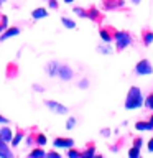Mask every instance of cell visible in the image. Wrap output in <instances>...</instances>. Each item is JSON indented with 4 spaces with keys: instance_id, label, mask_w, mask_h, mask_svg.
I'll use <instances>...</instances> for the list:
<instances>
[{
    "instance_id": "cell-1",
    "label": "cell",
    "mask_w": 153,
    "mask_h": 158,
    "mask_svg": "<svg viewBox=\"0 0 153 158\" xmlns=\"http://www.w3.org/2000/svg\"><path fill=\"white\" fill-rule=\"evenodd\" d=\"M143 106V94L142 89L138 86H132L127 92L125 97V109L127 110H135V109H140Z\"/></svg>"
},
{
    "instance_id": "cell-2",
    "label": "cell",
    "mask_w": 153,
    "mask_h": 158,
    "mask_svg": "<svg viewBox=\"0 0 153 158\" xmlns=\"http://www.w3.org/2000/svg\"><path fill=\"white\" fill-rule=\"evenodd\" d=\"M114 41H115V49L117 51H123L125 48H128L132 44V35L127 31V30H120V31H115V38H114Z\"/></svg>"
},
{
    "instance_id": "cell-3",
    "label": "cell",
    "mask_w": 153,
    "mask_h": 158,
    "mask_svg": "<svg viewBox=\"0 0 153 158\" xmlns=\"http://www.w3.org/2000/svg\"><path fill=\"white\" fill-rule=\"evenodd\" d=\"M135 74L137 76H150L153 74V66L148 59H140L135 64Z\"/></svg>"
},
{
    "instance_id": "cell-4",
    "label": "cell",
    "mask_w": 153,
    "mask_h": 158,
    "mask_svg": "<svg viewBox=\"0 0 153 158\" xmlns=\"http://www.w3.org/2000/svg\"><path fill=\"white\" fill-rule=\"evenodd\" d=\"M44 106H46L49 110H53V112H56L59 114V115H66V114L69 112V109L66 106H63L61 102H58V101H44Z\"/></svg>"
},
{
    "instance_id": "cell-5",
    "label": "cell",
    "mask_w": 153,
    "mask_h": 158,
    "mask_svg": "<svg viewBox=\"0 0 153 158\" xmlns=\"http://www.w3.org/2000/svg\"><path fill=\"white\" fill-rule=\"evenodd\" d=\"M125 7V0H102V8L105 12H114V10H122Z\"/></svg>"
},
{
    "instance_id": "cell-6",
    "label": "cell",
    "mask_w": 153,
    "mask_h": 158,
    "mask_svg": "<svg viewBox=\"0 0 153 158\" xmlns=\"http://www.w3.org/2000/svg\"><path fill=\"white\" fill-rule=\"evenodd\" d=\"M115 31L117 30L114 27H101L99 35H101V40L104 43H110V41H114V38H115Z\"/></svg>"
},
{
    "instance_id": "cell-7",
    "label": "cell",
    "mask_w": 153,
    "mask_h": 158,
    "mask_svg": "<svg viewBox=\"0 0 153 158\" xmlns=\"http://www.w3.org/2000/svg\"><path fill=\"white\" fill-rule=\"evenodd\" d=\"M56 76L61 79V81H71L72 76H74V71H72L71 66H68V64H59Z\"/></svg>"
},
{
    "instance_id": "cell-8",
    "label": "cell",
    "mask_w": 153,
    "mask_h": 158,
    "mask_svg": "<svg viewBox=\"0 0 153 158\" xmlns=\"http://www.w3.org/2000/svg\"><path fill=\"white\" fill-rule=\"evenodd\" d=\"M86 12H87L86 18L92 20V22H94V23H97V25H101V23H102V20H104V13H101V12H99V10H97L96 7L86 8Z\"/></svg>"
},
{
    "instance_id": "cell-9",
    "label": "cell",
    "mask_w": 153,
    "mask_h": 158,
    "mask_svg": "<svg viewBox=\"0 0 153 158\" xmlns=\"http://www.w3.org/2000/svg\"><path fill=\"white\" fill-rule=\"evenodd\" d=\"M74 145V140L69 137H56L53 140V147L54 148H69Z\"/></svg>"
},
{
    "instance_id": "cell-10",
    "label": "cell",
    "mask_w": 153,
    "mask_h": 158,
    "mask_svg": "<svg viewBox=\"0 0 153 158\" xmlns=\"http://www.w3.org/2000/svg\"><path fill=\"white\" fill-rule=\"evenodd\" d=\"M17 35H20V28L18 27H7L2 33H0V41H5V40L13 38V36H17Z\"/></svg>"
},
{
    "instance_id": "cell-11",
    "label": "cell",
    "mask_w": 153,
    "mask_h": 158,
    "mask_svg": "<svg viewBox=\"0 0 153 158\" xmlns=\"http://www.w3.org/2000/svg\"><path fill=\"white\" fill-rule=\"evenodd\" d=\"M0 158H13V152L10 145H7V142H3L0 138Z\"/></svg>"
},
{
    "instance_id": "cell-12",
    "label": "cell",
    "mask_w": 153,
    "mask_h": 158,
    "mask_svg": "<svg viewBox=\"0 0 153 158\" xmlns=\"http://www.w3.org/2000/svg\"><path fill=\"white\" fill-rule=\"evenodd\" d=\"M12 137H13V130H12V128L7 127V125L0 127V138H2L3 142L10 143V140H12Z\"/></svg>"
},
{
    "instance_id": "cell-13",
    "label": "cell",
    "mask_w": 153,
    "mask_h": 158,
    "mask_svg": "<svg viewBox=\"0 0 153 158\" xmlns=\"http://www.w3.org/2000/svg\"><path fill=\"white\" fill-rule=\"evenodd\" d=\"M23 138H25V132L22 130V128H18V130L13 133L12 140H10V147H13V148H15V147H18V145H20V142H22Z\"/></svg>"
},
{
    "instance_id": "cell-14",
    "label": "cell",
    "mask_w": 153,
    "mask_h": 158,
    "mask_svg": "<svg viewBox=\"0 0 153 158\" xmlns=\"http://www.w3.org/2000/svg\"><path fill=\"white\" fill-rule=\"evenodd\" d=\"M58 68H59V63L58 61H49L46 64V74L49 77H54L58 74Z\"/></svg>"
},
{
    "instance_id": "cell-15",
    "label": "cell",
    "mask_w": 153,
    "mask_h": 158,
    "mask_svg": "<svg viewBox=\"0 0 153 158\" xmlns=\"http://www.w3.org/2000/svg\"><path fill=\"white\" fill-rule=\"evenodd\" d=\"M46 17H48V10L43 8V7H38V8H35L31 12V18L33 20H41V18H46Z\"/></svg>"
},
{
    "instance_id": "cell-16",
    "label": "cell",
    "mask_w": 153,
    "mask_h": 158,
    "mask_svg": "<svg viewBox=\"0 0 153 158\" xmlns=\"http://www.w3.org/2000/svg\"><path fill=\"white\" fill-rule=\"evenodd\" d=\"M135 128H137L138 132H145V130L153 132V123H150L148 120H138L135 123Z\"/></svg>"
},
{
    "instance_id": "cell-17",
    "label": "cell",
    "mask_w": 153,
    "mask_h": 158,
    "mask_svg": "<svg viewBox=\"0 0 153 158\" xmlns=\"http://www.w3.org/2000/svg\"><path fill=\"white\" fill-rule=\"evenodd\" d=\"M142 41H143L145 46L153 44V31H151V30H143V31H142Z\"/></svg>"
},
{
    "instance_id": "cell-18",
    "label": "cell",
    "mask_w": 153,
    "mask_h": 158,
    "mask_svg": "<svg viewBox=\"0 0 153 158\" xmlns=\"http://www.w3.org/2000/svg\"><path fill=\"white\" fill-rule=\"evenodd\" d=\"M46 142H48V138H46L44 133L35 132V145H36V147H44V145H46Z\"/></svg>"
},
{
    "instance_id": "cell-19",
    "label": "cell",
    "mask_w": 153,
    "mask_h": 158,
    "mask_svg": "<svg viewBox=\"0 0 153 158\" xmlns=\"http://www.w3.org/2000/svg\"><path fill=\"white\" fill-rule=\"evenodd\" d=\"M81 156L82 158H94L96 156V147H94V143H89L86 150L81 152Z\"/></svg>"
},
{
    "instance_id": "cell-20",
    "label": "cell",
    "mask_w": 153,
    "mask_h": 158,
    "mask_svg": "<svg viewBox=\"0 0 153 158\" xmlns=\"http://www.w3.org/2000/svg\"><path fill=\"white\" fill-rule=\"evenodd\" d=\"M28 155H30V158H44L46 156V152L43 150V147H36V148H33Z\"/></svg>"
},
{
    "instance_id": "cell-21",
    "label": "cell",
    "mask_w": 153,
    "mask_h": 158,
    "mask_svg": "<svg viewBox=\"0 0 153 158\" xmlns=\"http://www.w3.org/2000/svg\"><path fill=\"white\" fill-rule=\"evenodd\" d=\"M61 23H63L68 30H74V28H76V22H74V20H71V18H68V17H63V18H61Z\"/></svg>"
},
{
    "instance_id": "cell-22",
    "label": "cell",
    "mask_w": 153,
    "mask_h": 158,
    "mask_svg": "<svg viewBox=\"0 0 153 158\" xmlns=\"http://www.w3.org/2000/svg\"><path fill=\"white\" fill-rule=\"evenodd\" d=\"M143 104H145L147 109H150V110H153V91L148 94V96L143 99Z\"/></svg>"
},
{
    "instance_id": "cell-23",
    "label": "cell",
    "mask_w": 153,
    "mask_h": 158,
    "mask_svg": "<svg viewBox=\"0 0 153 158\" xmlns=\"http://www.w3.org/2000/svg\"><path fill=\"white\" fill-rule=\"evenodd\" d=\"M97 51L102 53V54H110L112 53V48L109 46V43H104V44H101V46H97Z\"/></svg>"
},
{
    "instance_id": "cell-24",
    "label": "cell",
    "mask_w": 153,
    "mask_h": 158,
    "mask_svg": "<svg viewBox=\"0 0 153 158\" xmlns=\"http://www.w3.org/2000/svg\"><path fill=\"white\" fill-rule=\"evenodd\" d=\"M7 27H8V18H7V15L0 13V33H2Z\"/></svg>"
},
{
    "instance_id": "cell-25",
    "label": "cell",
    "mask_w": 153,
    "mask_h": 158,
    "mask_svg": "<svg viewBox=\"0 0 153 158\" xmlns=\"http://www.w3.org/2000/svg\"><path fill=\"white\" fill-rule=\"evenodd\" d=\"M66 155L69 156V158H81V152L79 150H76V148H72V147H69L68 148V153Z\"/></svg>"
},
{
    "instance_id": "cell-26",
    "label": "cell",
    "mask_w": 153,
    "mask_h": 158,
    "mask_svg": "<svg viewBox=\"0 0 153 158\" xmlns=\"http://www.w3.org/2000/svg\"><path fill=\"white\" fill-rule=\"evenodd\" d=\"M72 12L76 13L79 18H86V15H87L86 8H82V7H74V10H72Z\"/></svg>"
},
{
    "instance_id": "cell-27",
    "label": "cell",
    "mask_w": 153,
    "mask_h": 158,
    "mask_svg": "<svg viewBox=\"0 0 153 158\" xmlns=\"http://www.w3.org/2000/svg\"><path fill=\"white\" fill-rule=\"evenodd\" d=\"M140 150L142 148H138V147H132L130 150H128V156L130 158H138L140 156Z\"/></svg>"
},
{
    "instance_id": "cell-28",
    "label": "cell",
    "mask_w": 153,
    "mask_h": 158,
    "mask_svg": "<svg viewBox=\"0 0 153 158\" xmlns=\"http://www.w3.org/2000/svg\"><path fill=\"white\" fill-rule=\"evenodd\" d=\"M74 127H76V117H69L66 120V128L68 130H72Z\"/></svg>"
},
{
    "instance_id": "cell-29",
    "label": "cell",
    "mask_w": 153,
    "mask_h": 158,
    "mask_svg": "<svg viewBox=\"0 0 153 158\" xmlns=\"http://www.w3.org/2000/svg\"><path fill=\"white\" fill-rule=\"evenodd\" d=\"M77 87H79V89H87V87H89V79H87V77L81 79V81L77 82Z\"/></svg>"
},
{
    "instance_id": "cell-30",
    "label": "cell",
    "mask_w": 153,
    "mask_h": 158,
    "mask_svg": "<svg viewBox=\"0 0 153 158\" xmlns=\"http://www.w3.org/2000/svg\"><path fill=\"white\" fill-rule=\"evenodd\" d=\"M133 147L142 148V147H143V138H142V137H135V138H133Z\"/></svg>"
},
{
    "instance_id": "cell-31",
    "label": "cell",
    "mask_w": 153,
    "mask_h": 158,
    "mask_svg": "<svg viewBox=\"0 0 153 158\" xmlns=\"http://www.w3.org/2000/svg\"><path fill=\"white\" fill-rule=\"evenodd\" d=\"M48 7L53 8V10H58V7H59L58 0H48Z\"/></svg>"
},
{
    "instance_id": "cell-32",
    "label": "cell",
    "mask_w": 153,
    "mask_h": 158,
    "mask_svg": "<svg viewBox=\"0 0 153 158\" xmlns=\"http://www.w3.org/2000/svg\"><path fill=\"white\" fill-rule=\"evenodd\" d=\"M27 143H28V145H35V133H30V135H28Z\"/></svg>"
},
{
    "instance_id": "cell-33",
    "label": "cell",
    "mask_w": 153,
    "mask_h": 158,
    "mask_svg": "<svg viewBox=\"0 0 153 158\" xmlns=\"http://www.w3.org/2000/svg\"><path fill=\"white\" fill-rule=\"evenodd\" d=\"M46 156H49V158H59V153H58V152H54V150H51V152H48V153H46Z\"/></svg>"
},
{
    "instance_id": "cell-34",
    "label": "cell",
    "mask_w": 153,
    "mask_h": 158,
    "mask_svg": "<svg viewBox=\"0 0 153 158\" xmlns=\"http://www.w3.org/2000/svg\"><path fill=\"white\" fill-rule=\"evenodd\" d=\"M33 91L35 92H43L44 89H43V86H39V84H33Z\"/></svg>"
},
{
    "instance_id": "cell-35",
    "label": "cell",
    "mask_w": 153,
    "mask_h": 158,
    "mask_svg": "<svg viewBox=\"0 0 153 158\" xmlns=\"http://www.w3.org/2000/svg\"><path fill=\"white\" fill-rule=\"evenodd\" d=\"M10 120H8V118L7 117H5V115H2V114H0V123H2V125H7V123H8Z\"/></svg>"
},
{
    "instance_id": "cell-36",
    "label": "cell",
    "mask_w": 153,
    "mask_h": 158,
    "mask_svg": "<svg viewBox=\"0 0 153 158\" xmlns=\"http://www.w3.org/2000/svg\"><path fill=\"white\" fill-rule=\"evenodd\" d=\"M147 148H148V152L150 153H153V137L148 140V145H147Z\"/></svg>"
},
{
    "instance_id": "cell-37",
    "label": "cell",
    "mask_w": 153,
    "mask_h": 158,
    "mask_svg": "<svg viewBox=\"0 0 153 158\" xmlns=\"http://www.w3.org/2000/svg\"><path fill=\"white\" fill-rule=\"evenodd\" d=\"M101 135L107 138L109 135H110V130H109V128H102V130H101Z\"/></svg>"
},
{
    "instance_id": "cell-38",
    "label": "cell",
    "mask_w": 153,
    "mask_h": 158,
    "mask_svg": "<svg viewBox=\"0 0 153 158\" xmlns=\"http://www.w3.org/2000/svg\"><path fill=\"white\" fill-rule=\"evenodd\" d=\"M140 2H142V0H132V3H133V5H138Z\"/></svg>"
},
{
    "instance_id": "cell-39",
    "label": "cell",
    "mask_w": 153,
    "mask_h": 158,
    "mask_svg": "<svg viewBox=\"0 0 153 158\" xmlns=\"http://www.w3.org/2000/svg\"><path fill=\"white\" fill-rule=\"evenodd\" d=\"M148 122H150V123H153V114H151L150 117H148Z\"/></svg>"
},
{
    "instance_id": "cell-40",
    "label": "cell",
    "mask_w": 153,
    "mask_h": 158,
    "mask_svg": "<svg viewBox=\"0 0 153 158\" xmlns=\"http://www.w3.org/2000/svg\"><path fill=\"white\" fill-rule=\"evenodd\" d=\"M63 2H64V3H72L74 0H63Z\"/></svg>"
},
{
    "instance_id": "cell-41",
    "label": "cell",
    "mask_w": 153,
    "mask_h": 158,
    "mask_svg": "<svg viewBox=\"0 0 153 158\" xmlns=\"http://www.w3.org/2000/svg\"><path fill=\"white\" fill-rule=\"evenodd\" d=\"M5 3V0H0V7H2V5Z\"/></svg>"
}]
</instances>
